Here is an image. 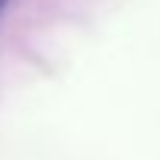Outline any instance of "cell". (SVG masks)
<instances>
[{"instance_id":"6da1fadb","label":"cell","mask_w":160,"mask_h":160,"mask_svg":"<svg viewBox=\"0 0 160 160\" xmlns=\"http://www.w3.org/2000/svg\"><path fill=\"white\" fill-rule=\"evenodd\" d=\"M0 6H3V0H0Z\"/></svg>"}]
</instances>
